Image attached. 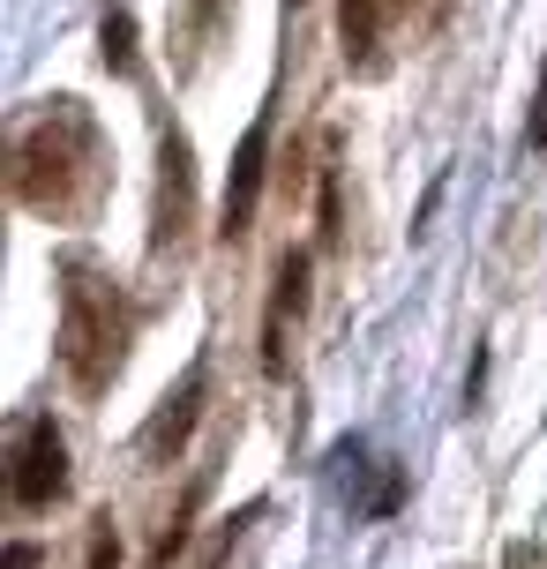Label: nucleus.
Masks as SVG:
<instances>
[{"label":"nucleus","mask_w":547,"mask_h":569,"mask_svg":"<svg viewBox=\"0 0 547 569\" xmlns=\"http://www.w3.org/2000/svg\"><path fill=\"white\" fill-rule=\"evenodd\" d=\"M106 180H113V150L83 98H46L30 120H16V142H8L16 202L46 210V218H83V210H98Z\"/></svg>","instance_id":"f257e3e1"},{"label":"nucleus","mask_w":547,"mask_h":569,"mask_svg":"<svg viewBox=\"0 0 547 569\" xmlns=\"http://www.w3.org/2000/svg\"><path fill=\"white\" fill-rule=\"evenodd\" d=\"M143 308L120 292L113 270H98L90 256H60V368L83 398H106L113 375L128 368V345H136Z\"/></svg>","instance_id":"f03ea898"},{"label":"nucleus","mask_w":547,"mask_h":569,"mask_svg":"<svg viewBox=\"0 0 547 569\" xmlns=\"http://www.w3.org/2000/svg\"><path fill=\"white\" fill-rule=\"evenodd\" d=\"M8 495L16 510H53L68 495V442H60L53 412H30L16 427V472H8Z\"/></svg>","instance_id":"7ed1b4c3"},{"label":"nucleus","mask_w":547,"mask_h":569,"mask_svg":"<svg viewBox=\"0 0 547 569\" xmlns=\"http://www.w3.org/2000/svg\"><path fill=\"white\" fill-rule=\"evenodd\" d=\"M420 0H338V53L352 76H382L390 68V38L412 23Z\"/></svg>","instance_id":"20e7f679"},{"label":"nucleus","mask_w":547,"mask_h":569,"mask_svg":"<svg viewBox=\"0 0 547 569\" xmlns=\"http://www.w3.org/2000/svg\"><path fill=\"white\" fill-rule=\"evenodd\" d=\"M188 226H196V158H188V136L166 128V142H158V210H150V248H158V256L180 248Z\"/></svg>","instance_id":"39448f33"},{"label":"nucleus","mask_w":547,"mask_h":569,"mask_svg":"<svg viewBox=\"0 0 547 569\" xmlns=\"http://www.w3.org/2000/svg\"><path fill=\"white\" fill-rule=\"evenodd\" d=\"M262 166H270V106L256 113V128L240 136V150H232L226 202H218V240H248V226H256V202H262Z\"/></svg>","instance_id":"423d86ee"},{"label":"nucleus","mask_w":547,"mask_h":569,"mask_svg":"<svg viewBox=\"0 0 547 569\" xmlns=\"http://www.w3.org/2000/svg\"><path fill=\"white\" fill-rule=\"evenodd\" d=\"M202 390H210V368L196 360V368L180 375V390H173V398H166L158 412H150V427H143V465H173V457H180V442L196 435Z\"/></svg>","instance_id":"0eeeda50"},{"label":"nucleus","mask_w":547,"mask_h":569,"mask_svg":"<svg viewBox=\"0 0 547 569\" xmlns=\"http://www.w3.org/2000/svg\"><path fill=\"white\" fill-rule=\"evenodd\" d=\"M300 308H308V248H286L278 292H270V315H262V375H286V322Z\"/></svg>","instance_id":"6e6552de"},{"label":"nucleus","mask_w":547,"mask_h":569,"mask_svg":"<svg viewBox=\"0 0 547 569\" xmlns=\"http://www.w3.org/2000/svg\"><path fill=\"white\" fill-rule=\"evenodd\" d=\"M98 38H106V68L113 76H136V16L128 8H106V30Z\"/></svg>","instance_id":"1a4fd4ad"},{"label":"nucleus","mask_w":547,"mask_h":569,"mask_svg":"<svg viewBox=\"0 0 547 569\" xmlns=\"http://www.w3.org/2000/svg\"><path fill=\"white\" fill-rule=\"evenodd\" d=\"M180 46H210L218 38V23H226V0H180Z\"/></svg>","instance_id":"9d476101"},{"label":"nucleus","mask_w":547,"mask_h":569,"mask_svg":"<svg viewBox=\"0 0 547 569\" xmlns=\"http://www.w3.org/2000/svg\"><path fill=\"white\" fill-rule=\"evenodd\" d=\"M8 569H38V547H30V540H16V547H8Z\"/></svg>","instance_id":"9b49d317"},{"label":"nucleus","mask_w":547,"mask_h":569,"mask_svg":"<svg viewBox=\"0 0 547 569\" xmlns=\"http://www.w3.org/2000/svg\"><path fill=\"white\" fill-rule=\"evenodd\" d=\"M533 150H547V83H540V113H533Z\"/></svg>","instance_id":"f8f14e48"},{"label":"nucleus","mask_w":547,"mask_h":569,"mask_svg":"<svg viewBox=\"0 0 547 569\" xmlns=\"http://www.w3.org/2000/svg\"><path fill=\"white\" fill-rule=\"evenodd\" d=\"M286 8H300V0H286Z\"/></svg>","instance_id":"ddd939ff"}]
</instances>
